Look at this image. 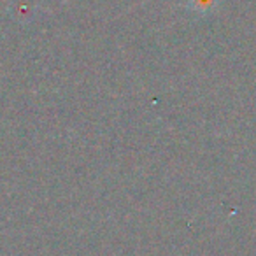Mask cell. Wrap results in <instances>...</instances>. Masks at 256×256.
<instances>
[{"label": "cell", "instance_id": "obj_1", "mask_svg": "<svg viewBox=\"0 0 256 256\" xmlns=\"http://www.w3.org/2000/svg\"><path fill=\"white\" fill-rule=\"evenodd\" d=\"M188 9L195 14L200 16H209L218 9V6L221 4V0H186Z\"/></svg>", "mask_w": 256, "mask_h": 256}]
</instances>
